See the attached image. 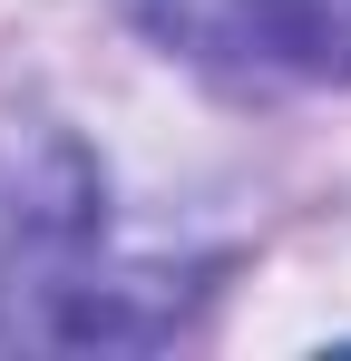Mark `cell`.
Listing matches in <instances>:
<instances>
[{"instance_id":"cell-1","label":"cell","mask_w":351,"mask_h":361,"mask_svg":"<svg viewBox=\"0 0 351 361\" xmlns=\"http://www.w3.org/2000/svg\"><path fill=\"white\" fill-rule=\"evenodd\" d=\"M137 20L225 78H351V0H137Z\"/></svg>"}]
</instances>
